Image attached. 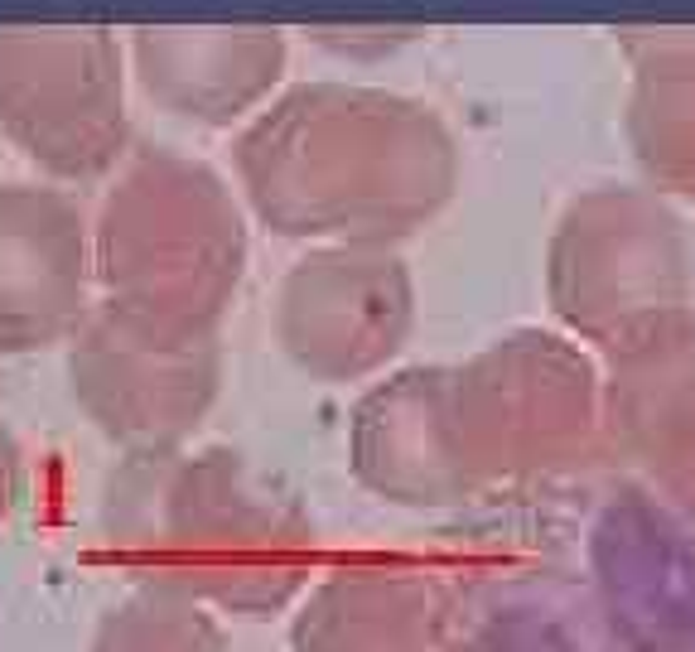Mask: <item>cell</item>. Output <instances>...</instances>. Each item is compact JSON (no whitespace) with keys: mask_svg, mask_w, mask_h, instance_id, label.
<instances>
[{"mask_svg":"<svg viewBox=\"0 0 695 652\" xmlns=\"http://www.w3.org/2000/svg\"><path fill=\"white\" fill-rule=\"evenodd\" d=\"M69 377L111 445L126 455L179 449L218 397V339L155 329L97 300L69 339Z\"/></svg>","mask_w":695,"mask_h":652,"instance_id":"5","label":"cell"},{"mask_svg":"<svg viewBox=\"0 0 695 652\" xmlns=\"http://www.w3.org/2000/svg\"><path fill=\"white\" fill-rule=\"evenodd\" d=\"M444 652H623L575 556L484 551L435 580Z\"/></svg>","mask_w":695,"mask_h":652,"instance_id":"9","label":"cell"},{"mask_svg":"<svg viewBox=\"0 0 695 652\" xmlns=\"http://www.w3.org/2000/svg\"><path fill=\"white\" fill-rule=\"evenodd\" d=\"M681 246L671 218L637 194H589L551 246V300L589 339L627 343L681 305Z\"/></svg>","mask_w":695,"mask_h":652,"instance_id":"8","label":"cell"},{"mask_svg":"<svg viewBox=\"0 0 695 652\" xmlns=\"http://www.w3.org/2000/svg\"><path fill=\"white\" fill-rule=\"evenodd\" d=\"M93 246L102 305L170 334H212L246 266L242 208L208 165L141 150L107 189Z\"/></svg>","mask_w":695,"mask_h":652,"instance_id":"3","label":"cell"},{"mask_svg":"<svg viewBox=\"0 0 695 652\" xmlns=\"http://www.w3.org/2000/svg\"><path fill=\"white\" fill-rule=\"evenodd\" d=\"M575 560L623 652H695V532L647 483H609Z\"/></svg>","mask_w":695,"mask_h":652,"instance_id":"7","label":"cell"},{"mask_svg":"<svg viewBox=\"0 0 695 652\" xmlns=\"http://www.w3.org/2000/svg\"><path fill=\"white\" fill-rule=\"evenodd\" d=\"M411 329V280L382 246L314 252L280 286L276 334L285 353L324 382L382 367Z\"/></svg>","mask_w":695,"mask_h":652,"instance_id":"10","label":"cell"},{"mask_svg":"<svg viewBox=\"0 0 695 652\" xmlns=\"http://www.w3.org/2000/svg\"><path fill=\"white\" fill-rule=\"evenodd\" d=\"M0 131L59 179L107 174L126 150L121 53L111 35H0Z\"/></svg>","mask_w":695,"mask_h":652,"instance_id":"6","label":"cell"},{"mask_svg":"<svg viewBox=\"0 0 695 652\" xmlns=\"http://www.w3.org/2000/svg\"><path fill=\"white\" fill-rule=\"evenodd\" d=\"M348 459L367 493L397 508H459L478 498L450 421V373L416 367L373 387L353 411Z\"/></svg>","mask_w":695,"mask_h":652,"instance_id":"12","label":"cell"},{"mask_svg":"<svg viewBox=\"0 0 695 652\" xmlns=\"http://www.w3.org/2000/svg\"><path fill=\"white\" fill-rule=\"evenodd\" d=\"M136 69L164 111L222 126L266 93L280 69V44L228 29H145L136 35Z\"/></svg>","mask_w":695,"mask_h":652,"instance_id":"15","label":"cell"},{"mask_svg":"<svg viewBox=\"0 0 695 652\" xmlns=\"http://www.w3.org/2000/svg\"><path fill=\"white\" fill-rule=\"evenodd\" d=\"M603 445L633 459L657 498H671L695 479V334L671 314L619 343Z\"/></svg>","mask_w":695,"mask_h":652,"instance_id":"13","label":"cell"},{"mask_svg":"<svg viewBox=\"0 0 695 652\" xmlns=\"http://www.w3.org/2000/svg\"><path fill=\"white\" fill-rule=\"evenodd\" d=\"M15 498H20V445H15V435H10L5 415H0V522L10 517Z\"/></svg>","mask_w":695,"mask_h":652,"instance_id":"17","label":"cell"},{"mask_svg":"<svg viewBox=\"0 0 695 652\" xmlns=\"http://www.w3.org/2000/svg\"><path fill=\"white\" fill-rule=\"evenodd\" d=\"M93 246L63 189L0 184V353H39L87 314Z\"/></svg>","mask_w":695,"mask_h":652,"instance_id":"11","label":"cell"},{"mask_svg":"<svg viewBox=\"0 0 695 652\" xmlns=\"http://www.w3.org/2000/svg\"><path fill=\"white\" fill-rule=\"evenodd\" d=\"M667 503H671V508H676V512H681V522H686V527H691V532H695V479L686 483V488H676V493H671V498H667Z\"/></svg>","mask_w":695,"mask_h":652,"instance_id":"18","label":"cell"},{"mask_svg":"<svg viewBox=\"0 0 695 652\" xmlns=\"http://www.w3.org/2000/svg\"><path fill=\"white\" fill-rule=\"evenodd\" d=\"M450 421L474 493L575 479L603 455L589 363L551 334H512L450 373Z\"/></svg>","mask_w":695,"mask_h":652,"instance_id":"4","label":"cell"},{"mask_svg":"<svg viewBox=\"0 0 695 652\" xmlns=\"http://www.w3.org/2000/svg\"><path fill=\"white\" fill-rule=\"evenodd\" d=\"M290 652H444L435 580L406 560H343L300 594Z\"/></svg>","mask_w":695,"mask_h":652,"instance_id":"14","label":"cell"},{"mask_svg":"<svg viewBox=\"0 0 695 652\" xmlns=\"http://www.w3.org/2000/svg\"><path fill=\"white\" fill-rule=\"evenodd\" d=\"M252 208L285 238L382 246L454 189V150L420 107L367 93H295L237 145Z\"/></svg>","mask_w":695,"mask_h":652,"instance_id":"2","label":"cell"},{"mask_svg":"<svg viewBox=\"0 0 695 652\" xmlns=\"http://www.w3.org/2000/svg\"><path fill=\"white\" fill-rule=\"evenodd\" d=\"M87 652H228L218 618L188 600L155 590H131L111 604Z\"/></svg>","mask_w":695,"mask_h":652,"instance_id":"16","label":"cell"},{"mask_svg":"<svg viewBox=\"0 0 695 652\" xmlns=\"http://www.w3.org/2000/svg\"><path fill=\"white\" fill-rule=\"evenodd\" d=\"M97 532L131 590L208 614L271 618L319 576V532L300 493L222 445L126 455L102 488Z\"/></svg>","mask_w":695,"mask_h":652,"instance_id":"1","label":"cell"}]
</instances>
